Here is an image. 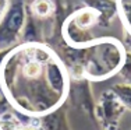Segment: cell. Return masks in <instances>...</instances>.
<instances>
[{
    "instance_id": "obj_1",
    "label": "cell",
    "mask_w": 131,
    "mask_h": 130,
    "mask_svg": "<svg viewBox=\"0 0 131 130\" xmlns=\"http://www.w3.org/2000/svg\"><path fill=\"white\" fill-rule=\"evenodd\" d=\"M70 76L63 59L42 42H21L0 67V91L20 115L40 117L66 104Z\"/></svg>"
},
{
    "instance_id": "obj_2",
    "label": "cell",
    "mask_w": 131,
    "mask_h": 130,
    "mask_svg": "<svg viewBox=\"0 0 131 130\" xmlns=\"http://www.w3.org/2000/svg\"><path fill=\"white\" fill-rule=\"evenodd\" d=\"M64 53V64L78 63L84 67L85 78L89 81H105L113 77L121 69L126 56L124 45L116 38H98L85 48L60 46Z\"/></svg>"
},
{
    "instance_id": "obj_3",
    "label": "cell",
    "mask_w": 131,
    "mask_h": 130,
    "mask_svg": "<svg viewBox=\"0 0 131 130\" xmlns=\"http://www.w3.org/2000/svg\"><path fill=\"white\" fill-rule=\"evenodd\" d=\"M95 27H99L98 11L82 6L66 18L61 27L63 42L71 48H85L98 39Z\"/></svg>"
},
{
    "instance_id": "obj_4",
    "label": "cell",
    "mask_w": 131,
    "mask_h": 130,
    "mask_svg": "<svg viewBox=\"0 0 131 130\" xmlns=\"http://www.w3.org/2000/svg\"><path fill=\"white\" fill-rule=\"evenodd\" d=\"M28 4L25 0H10L0 20V51L11 49L21 43V35L27 20Z\"/></svg>"
},
{
    "instance_id": "obj_5",
    "label": "cell",
    "mask_w": 131,
    "mask_h": 130,
    "mask_svg": "<svg viewBox=\"0 0 131 130\" xmlns=\"http://www.w3.org/2000/svg\"><path fill=\"white\" fill-rule=\"evenodd\" d=\"M124 112H126V108L118 101V98L112 91V88L103 91L96 99L95 117H96V123L101 127L118 125Z\"/></svg>"
},
{
    "instance_id": "obj_6",
    "label": "cell",
    "mask_w": 131,
    "mask_h": 130,
    "mask_svg": "<svg viewBox=\"0 0 131 130\" xmlns=\"http://www.w3.org/2000/svg\"><path fill=\"white\" fill-rule=\"evenodd\" d=\"M67 99H70L74 106L81 109L84 113L89 115V117L96 122V117H95L96 101L93 99L92 87H91V81L89 80H86V78L70 80V88H68Z\"/></svg>"
},
{
    "instance_id": "obj_7",
    "label": "cell",
    "mask_w": 131,
    "mask_h": 130,
    "mask_svg": "<svg viewBox=\"0 0 131 130\" xmlns=\"http://www.w3.org/2000/svg\"><path fill=\"white\" fill-rule=\"evenodd\" d=\"M82 6L91 7L99 14V28L107 29L110 28L114 17L118 15L117 2L116 0H81Z\"/></svg>"
},
{
    "instance_id": "obj_8",
    "label": "cell",
    "mask_w": 131,
    "mask_h": 130,
    "mask_svg": "<svg viewBox=\"0 0 131 130\" xmlns=\"http://www.w3.org/2000/svg\"><path fill=\"white\" fill-rule=\"evenodd\" d=\"M39 122L42 130H73L70 123H68L64 104L59 106L57 109L40 116Z\"/></svg>"
},
{
    "instance_id": "obj_9",
    "label": "cell",
    "mask_w": 131,
    "mask_h": 130,
    "mask_svg": "<svg viewBox=\"0 0 131 130\" xmlns=\"http://www.w3.org/2000/svg\"><path fill=\"white\" fill-rule=\"evenodd\" d=\"M28 8L35 17L46 20V18L53 17L54 14V2L53 0H34L31 4H28Z\"/></svg>"
},
{
    "instance_id": "obj_10",
    "label": "cell",
    "mask_w": 131,
    "mask_h": 130,
    "mask_svg": "<svg viewBox=\"0 0 131 130\" xmlns=\"http://www.w3.org/2000/svg\"><path fill=\"white\" fill-rule=\"evenodd\" d=\"M118 17L124 27V32L131 36V0H116Z\"/></svg>"
},
{
    "instance_id": "obj_11",
    "label": "cell",
    "mask_w": 131,
    "mask_h": 130,
    "mask_svg": "<svg viewBox=\"0 0 131 130\" xmlns=\"http://www.w3.org/2000/svg\"><path fill=\"white\" fill-rule=\"evenodd\" d=\"M112 91L116 94V97L123 104L126 111L131 112V84H128V83H117V84L112 87Z\"/></svg>"
},
{
    "instance_id": "obj_12",
    "label": "cell",
    "mask_w": 131,
    "mask_h": 130,
    "mask_svg": "<svg viewBox=\"0 0 131 130\" xmlns=\"http://www.w3.org/2000/svg\"><path fill=\"white\" fill-rule=\"evenodd\" d=\"M23 123V117L17 116L11 111L3 112L0 115V130H18Z\"/></svg>"
},
{
    "instance_id": "obj_13",
    "label": "cell",
    "mask_w": 131,
    "mask_h": 130,
    "mask_svg": "<svg viewBox=\"0 0 131 130\" xmlns=\"http://www.w3.org/2000/svg\"><path fill=\"white\" fill-rule=\"evenodd\" d=\"M117 74L123 78V83H128V84H131V49L130 51H126L124 62H123L121 69L118 70Z\"/></svg>"
},
{
    "instance_id": "obj_14",
    "label": "cell",
    "mask_w": 131,
    "mask_h": 130,
    "mask_svg": "<svg viewBox=\"0 0 131 130\" xmlns=\"http://www.w3.org/2000/svg\"><path fill=\"white\" fill-rule=\"evenodd\" d=\"M10 104L7 102V99H6L3 95H0V115H2L3 112H7V111H10Z\"/></svg>"
},
{
    "instance_id": "obj_15",
    "label": "cell",
    "mask_w": 131,
    "mask_h": 130,
    "mask_svg": "<svg viewBox=\"0 0 131 130\" xmlns=\"http://www.w3.org/2000/svg\"><path fill=\"white\" fill-rule=\"evenodd\" d=\"M8 4H10V0H0V20H2L3 14L6 13Z\"/></svg>"
},
{
    "instance_id": "obj_16",
    "label": "cell",
    "mask_w": 131,
    "mask_h": 130,
    "mask_svg": "<svg viewBox=\"0 0 131 130\" xmlns=\"http://www.w3.org/2000/svg\"><path fill=\"white\" fill-rule=\"evenodd\" d=\"M10 51V49H4V51H0V67H2V63H3V60H4V57H6V55H7V52Z\"/></svg>"
},
{
    "instance_id": "obj_17",
    "label": "cell",
    "mask_w": 131,
    "mask_h": 130,
    "mask_svg": "<svg viewBox=\"0 0 131 130\" xmlns=\"http://www.w3.org/2000/svg\"><path fill=\"white\" fill-rule=\"evenodd\" d=\"M102 130H120V129H118V125H112V126H106V127H102Z\"/></svg>"
}]
</instances>
